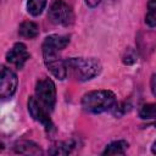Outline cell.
<instances>
[{"label":"cell","mask_w":156,"mask_h":156,"mask_svg":"<svg viewBox=\"0 0 156 156\" xmlns=\"http://www.w3.org/2000/svg\"><path fill=\"white\" fill-rule=\"evenodd\" d=\"M18 34L22 38L26 39H34L39 35V27L35 22L32 21H24L20 24L18 28Z\"/></svg>","instance_id":"obj_11"},{"label":"cell","mask_w":156,"mask_h":156,"mask_svg":"<svg viewBox=\"0 0 156 156\" xmlns=\"http://www.w3.org/2000/svg\"><path fill=\"white\" fill-rule=\"evenodd\" d=\"M48 17H49V20L54 24L69 26V24L73 23L74 13H73L72 7L66 1H63V0H56L50 6Z\"/></svg>","instance_id":"obj_3"},{"label":"cell","mask_w":156,"mask_h":156,"mask_svg":"<svg viewBox=\"0 0 156 156\" xmlns=\"http://www.w3.org/2000/svg\"><path fill=\"white\" fill-rule=\"evenodd\" d=\"M145 23L149 27H156V0H149Z\"/></svg>","instance_id":"obj_16"},{"label":"cell","mask_w":156,"mask_h":156,"mask_svg":"<svg viewBox=\"0 0 156 156\" xmlns=\"http://www.w3.org/2000/svg\"><path fill=\"white\" fill-rule=\"evenodd\" d=\"M150 87H151V91H152V94L156 96V73H154L152 77H151Z\"/></svg>","instance_id":"obj_17"},{"label":"cell","mask_w":156,"mask_h":156,"mask_svg":"<svg viewBox=\"0 0 156 156\" xmlns=\"http://www.w3.org/2000/svg\"><path fill=\"white\" fill-rule=\"evenodd\" d=\"M35 95L37 99L46 107L52 110L56 102V87L50 78H41L35 84Z\"/></svg>","instance_id":"obj_4"},{"label":"cell","mask_w":156,"mask_h":156,"mask_svg":"<svg viewBox=\"0 0 156 156\" xmlns=\"http://www.w3.org/2000/svg\"><path fill=\"white\" fill-rule=\"evenodd\" d=\"M69 43V37L68 35H60V34H51L44 39L43 43V49L48 50H54V51H60L65 49Z\"/></svg>","instance_id":"obj_9"},{"label":"cell","mask_w":156,"mask_h":156,"mask_svg":"<svg viewBox=\"0 0 156 156\" xmlns=\"http://www.w3.org/2000/svg\"><path fill=\"white\" fill-rule=\"evenodd\" d=\"M43 106L44 105L40 101H38L37 98L30 96L28 99V112L33 117V119L41 123L46 129H51L52 128V122H51V119L48 115V108L43 107Z\"/></svg>","instance_id":"obj_7"},{"label":"cell","mask_w":156,"mask_h":156,"mask_svg":"<svg viewBox=\"0 0 156 156\" xmlns=\"http://www.w3.org/2000/svg\"><path fill=\"white\" fill-rule=\"evenodd\" d=\"M139 116L143 119H156V104H145L139 110Z\"/></svg>","instance_id":"obj_15"},{"label":"cell","mask_w":156,"mask_h":156,"mask_svg":"<svg viewBox=\"0 0 156 156\" xmlns=\"http://www.w3.org/2000/svg\"><path fill=\"white\" fill-rule=\"evenodd\" d=\"M74 147V141L73 140H66L58 143L56 146H52V149L49 151L51 155H67L71 152V150Z\"/></svg>","instance_id":"obj_13"},{"label":"cell","mask_w":156,"mask_h":156,"mask_svg":"<svg viewBox=\"0 0 156 156\" xmlns=\"http://www.w3.org/2000/svg\"><path fill=\"white\" fill-rule=\"evenodd\" d=\"M43 57L46 68L51 72L54 77H56L60 80L67 77V65L66 61L58 56V51L43 49Z\"/></svg>","instance_id":"obj_5"},{"label":"cell","mask_w":156,"mask_h":156,"mask_svg":"<svg viewBox=\"0 0 156 156\" xmlns=\"http://www.w3.org/2000/svg\"><path fill=\"white\" fill-rule=\"evenodd\" d=\"M127 149H128L127 141L117 140V141H112L111 144H108L102 151V155H123Z\"/></svg>","instance_id":"obj_12"},{"label":"cell","mask_w":156,"mask_h":156,"mask_svg":"<svg viewBox=\"0 0 156 156\" xmlns=\"http://www.w3.org/2000/svg\"><path fill=\"white\" fill-rule=\"evenodd\" d=\"M66 65L69 76L79 82L89 80L101 71V63L93 57H71L66 60Z\"/></svg>","instance_id":"obj_1"},{"label":"cell","mask_w":156,"mask_h":156,"mask_svg":"<svg viewBox=\"0 0 156 156\" xmlns=\"http://www.w3.org/2000/svg\"><path fill=\"white\" fill-rule=\"evenodd\" d=\"M17 83L18 80L16 73L12 69L2 66L0 74V96L2 99L11 98L17 89Z\"/></svg>","instance_id":"obj_6"},{"label":"cell","mask_w":156,"mask_h":156,"mask_svg":"<svg viewBox=\"0 0 156 156\" xmlns=\"http://www.w3.org/2000/svg\"><path fill=\"white\" fill-rule=\"evenodd\" d=\"M116 105V95L111 90H93L82 98V107L90 113H101Z\"/></svg>","instance_id":"obj_2"},{"label":"cell","mask_w":156,"mask_h":156,"mask_svg":"<svg viewBox=\"0 0 156 156\" xmlns=\"http://www.w3.org/2000/svg\"><path fill=\"white\" fill-rule=\"evenodd\" d=\"M15 151L22 155H38L41 154V149L38 144L29 140H21L15 145Z\"/></svg>","instance_id":"obj_10"},{"label":"cell","mask_w":156,"mask_h":156,"mask_svg":"<svg viewBox=\"0 0 156 156\" xmlns=\"http://www.w3.org/2000/svg\"><path fill=\"white\" fill-rule=\"evenodd\" d=\"M151 151H152V154L156 155V141L152 144V146H151Z\"/></svg>","instance_id":"obj_19"},{"label":"cell","mask_w":156,"mask_h":156,"mask_svg":"<svg viewBox=\"0 0 156 156\" xmlns=\"http://www.w3.org/2000/svg\"><path fill=\"white\" fill-rule=\"evenodd\" d=\"M29 52L23 43H16L6 54V61L16 68H22L29 58Z\"/></svg>","instance_id":"obj_8"},{"label":"cell","mask_w":156,"mask_h":156,"mask_svg":"<svg viewBox=\"0 0 156 156\" xmlns=\"http://www.w3.org/2000/svg\"><path fill=\"white\" fill-rule=\"evenodd\" d=\"M45 5H46V0H28L27 10L32 16H39L45 9Z\"/></svg>","instance_id":"obj_14"},{"label":"cell","mask_w":156,"mask_h":156,"mask_svg":"<svg viewBox=\"0 0 156 156\" xmlns=\"http://www.w3.org/2000/svg\"><path fill=\"white\" fill-rule=\"evenodd\" d=\"M101 0H85V4L89 6V7H95L96 5L100 4Z\"/></svg>","instance_id":"obj_18"}]
</instances>
